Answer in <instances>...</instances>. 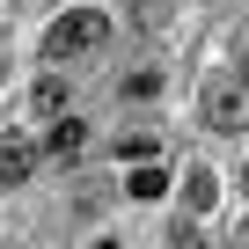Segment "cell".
<instances>
[{"label":"cell","instance_id":"obj_1","mask_svg":"<svg viewBox=\"0 0 249 249\" xmlns=\"http://www.w3.org/2000/svg\"><path fill=\"white\" fill-rule=\"evenodd\" d=\"M103 44H110V15H95V8H73L44 30V59H88Z\"/></svg>","mask_w":249,"mask_h":249},{"label":"cell","instance_id":"obj_2","mask_svg":"<svg viewBox=\"0 0 249 249\" xmlns=\"http://www.w3.org/2000/svg\"><path fill=\"white\" fill-rule=\"evenodd\" d=\"M205 124L213 132H249V81H213L205 88Z\"/></svg>","mask_w":249,"mask_h":249},{"label":"cell","instance_id":"obj_3","mask_svg":"<svg viewBox=\"0 0 249 249\" xmlns=\"http://www.w3.org/2000/svg\"><path fill=\"white\" fill-rule=\"evenodd\" d=\"M81 147H88V124H81V117H52L44 154H52V161H81Z\"/></svg>","mask_w":249,"mask_h":249},{"label":"cell","instance_id":"obj_4","mask_svg":"<svg viewBox=\"0 0 249 249\" xmlns=\"http://www.w3.org/2000/svg\"><path fill=\"white\" fill-rule=\"evenodd\" d=\"M37 169V147H22V140H8V147H0V183H22Z\"/></svg>","mask_w":249,"mask_h":249},{"label":"cell","instance_id":"obj_5","mask_svg":"<svg viewBox=\"0 0 249 249\" xmlns=\"http://www.w3.org/2000/svg\"><path fill=\"white\" fill-rule=\"evenodd\" d=\"M183 198H191V205L205 213V205L220 198V191H213V169H191V176H183Z\"/></svg>","mask_w":249,"mask_h":249},{"label":"cell","instance_id":"obj_6","mask_svg":"<svg viewBox=\"0 0 249 249\" xmlns=\"http://www.w3.org/2000/svg\"><path fill=\"white\" fill-rule=\"evenodd\" d=\"M124 191H132V198H161L169 176H161V169H132V183H124Z\"/></svg>","mask_w":249,"mask_h":249},{"label":"cell","instance_id":"obj_7","mask_svg":"<svg viewBox=\"0 0 249 249\" xmlns=\"http://www.w3.org/2000/svg\"><path fill=\"white\" fill-rule=\"evenodd\" d=\"M59 103H66V73H44V81H37V110H44V117H52V110H59Z\"/></svg>","mask_w":249,"mask_h":249},{"label":"cell","instance_id":"obj_8","mask_svg":"<svg viewBox=\"0 0 249 249\" xmlns=\"http://www.w3.org/2000/svg\"><path fill=\"white\" fill-rule=\"evenodd\" d=\"M117 154H132V161H147V154H154V132H132V140H117Z\"/></svg>","mask_w":249,"mask_h":249},{"label":"cell","instance_id":"obj_9","mask_svg":"<svg viewBox=\"0 0 249 249\" xmlns=\"http://www.w3.org/2000/svg\"><path fill=\"white\" fill-rule=\"evenodd\" d=\"M95 249H117V242H95Z\"/></svg>","mask_w":249,"mask_h":249},{"label":"cell","instance_id":"obj_10","mask_svg":"<svg viewBox=\"0 0 249 249\" xmlns=\"http://www.w3.org/2000/svg\"><path fill=\"white\" fill-rule=\"evenodd\" d=\"M242 183H249V169H242Z\"/></svg>","mask_w":249,"mask_h":249}]
</instances>
